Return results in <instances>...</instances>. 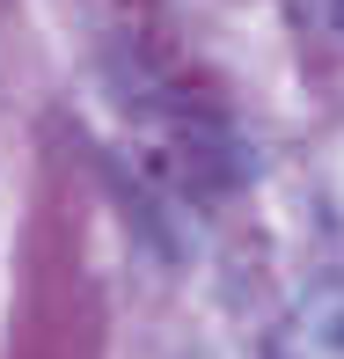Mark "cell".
Returning a JSON list of instances; mask_svg holds the SVG:
<instances>
[]
</instances>
